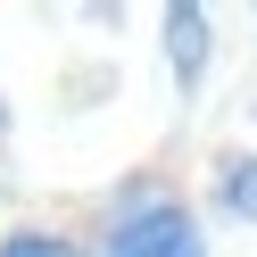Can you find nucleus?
Wrapping results in <instances>:
<instances>
[{
	"instance_id": "1",
	"label": "nucleus",
	"mask_w": 257,
	"mask_h": 257,
	"mask_svg": "<svg viewBox=\"0 0 257 257\" xmlns=\"http://www.w3.org/2000/svg\"><path fill=\"white\" fill-rule=\"evenodd\" d=\"M108 257H199V224L158 191H133L116 232H108Z\"/></svg>"
},
{
	"instance_id": "2",
	"label": "nucleus",
	"mask_w": 257,
	"mask_h": 257,
	"mask_svg": "<svg viewBox=\"0 0 257 257\" xmlns=\"http://www.w3.org/2000/svg\"><path fill=\"white\" fill-rule=\"evenodd\" d=\"M166 42H174V75H183V83H199V50H207V17H199V9H174V17H166Z\"/></svg>"
},
{
	"instance_id": "3",
	"label": "nucleus",
	"mask_w": 257,
	"mask_h": 257,
	"mask_svg": "<svg viewBox=\"0 0 257 257\" xmlns=\"http://www.w3.org/2000/svg\"><path fill=\"white\" fill-rule=\"evenodd\" d=\"M224 199H232L240 216L257 224V158H240V166H224Z\"/></svg>"
},
{
	"instance_id": "4",
	"label": "nucleus",
	"mask_w": 257,
	"mask_h": 257,
	"mask_svg": "<svg viewBox=\"0 0 257 257\" xmlns=\"http://www.w3.org/2000/svg\"><path fill=\"white\" fill-rule=\"evenodd\" d=\"M0 257H83V249H67V240H50V232H17Z\"/></svg>"
}]
</instances>
